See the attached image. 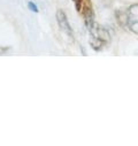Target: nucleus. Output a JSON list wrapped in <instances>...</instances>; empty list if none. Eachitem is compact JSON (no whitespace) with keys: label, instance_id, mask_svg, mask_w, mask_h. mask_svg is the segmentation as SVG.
<instances>
[{"label":"nucleus","instance_id":"obj_1","mask_svg":"<svg viewBox=\"0 0 138 146\" xmlns=\"http://www.w3.org/2000/svg\"><path fill=\"white\" fill-rule=\"evenodd\" d=\"M89 32H90V45L96 51H100L111 39L108 31L96 23L89 29Z\"/></svg>","mask_w":138,"mask_h":146},{"label":"nucleus","instance_id":"obj_2","mask_svg":"<svg viewBox=\"0 0 138 146\" xmlns=\"http://www.w3.org/2000/svg\"><path fill=\"white\" fill-rule=\"evenodd\" d=\"M127 25L133 33L138 35V4L131 5L127 13Z\"/></svg>","mask_w":138,"mask_h":146},{"label":"nucleus","instance_id":"obj_3","mask_svg":"<svg viewBox=\"0 0 138 146\" xmlns=\"http://www.w3.org/2000/svg\"><path fill=\"white\" fill-rule=\"evenodd\" d=\"M56 20H58V24L60 27V29L66 32L68 36H73V30H72V27L69 24V21H68V17L66 15V13L62 11V9H58L56 12Z\"/></svg>","mask_w":138,"mask_h":146},{"label":"nucleus","instance_id":"obj_4","mask_svg":"<svg viewBox=\"0 0 138 146\" xmlns=\"http://www.w3.org/2000/svg\"><path fill=\"white\" fill-rule=\"evenodd\" d=\"M28 7H29V8L31 9V12H33V13H37V12H38V7L34 5L32 1H29V3H28Z\"/></svg>","mask_w":138,"mask_h":146},{"label":"nucleus","instance_id":"obj_5","mask_svg":"<svg viewBox=\"0 0 138 146\" xmlns=\"http://www.w3.org/2000/svg\"><path fill=\"white\" fill-rule=\"evenodd\" d=\"M74 1H75V0H74Z\"/></svg>","mask_w":138,"mask_h":146}]
</instances>
